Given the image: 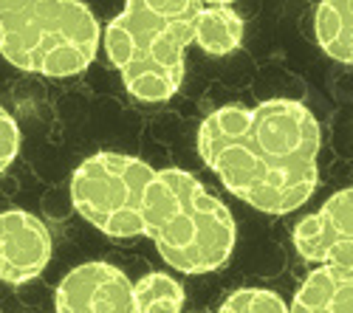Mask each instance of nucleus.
Returning <instances> with one entry per match:
<instances>
[{"instance_id": "obj_1", "label": "nucleus", "mask_w": 353, "mask_h": 313, "mask_svg": "<svg viewBox=\"0 0 353 313\" xmlns=\"http://www.w3.org/2000/svg\"><path fill=\"white\" fill-rule=\"evenodd\" d=\"M322 130L314 113L294 99L254 107L226 105L198 127V155L221 184L252 209L288 215L319 184Z\"/></svg>"}, {"instance_id": "obj_2", "label": "nucleus", "mask_w": 353, "mask_h": 313, "mask_svg": "<svg viewBox=\"0 0 353 313\" xmlns=\"http://www.w3.org/2000/svg\"><path fill=\"white\" fill-rule=\"evenodd\" d=\"M141 226L161 260L181 274L218 271L238 243V226L226 204L192 173L175 166L156 169L144 195Z\"/></svg>"}, {"instance_id": "obj_3", "label": "nucleus", "mask_w": 353, "mask_h": 313, "mask_svg": "<svg viewBox=\"0 0 353 313\" xmlns=\"http://www.w3.org/2000/svg\"><path fill=\"white\" fill-rule=\"evenodd\" d=\"M198 6L201 0H130L108 23L102 45L130 96L164 102L179 94Z\"/></svg>"}, {"instance_id": "obj_4", "label": "nucleus", "mask_w": 353, "mask_h": 313, "mask_svg": "<svg viewBox=\"0 0 353 313\" xmlns=\"http://www.w3.org/2000/svg\"><path fill=\"white\" fill-rule=\"evenodd\" d=\"M102 43L94 12L77 0H0V56L26 74L74 76Z\"/></svg>"}, {"instance_id": "obj_5", "label": "nucleus", "mask_w": 353, "mask_h": 313, "mask_svg": "<svg viewBox=\"0 0 353 313\" xmlns=\"http://www.w3.org/2000/svg\"><path fill=\"white\" fill-rule=\"evenodd\" d=\"M156 169L125 153H97L71 175L74 209L108 237H139L147 186Z\"/></svg>"}, {"instance_id": "obj_6", "label": "nucleus", "mask_w": 353, "mask_h": 313, "mask_svg": "<svg viewBox=\"0 0 353 313\" xmlns=\"http://www.w3.org/2000/svg\"><path fill=\"white\" fill-rule=\"evenodd\" d=\"M294 248L314 266L353 268V186L334 192L294 229Z\"/></svg>"}, {"instance_id": "obj_7", "label": "nucleus", "mask_w": 353, "mask_h": 313, "mask_svg": "<svg viewBox=\"0 0 353 313\" xmlns=\"http://www.w3.org/2000/svg\"><path fill=\"white\" fill-rule=\"evenodd\" d=\"M57 313H136L130 277L102 260L71 268L54 291Z\"/></svg>"}, {"instance_id": "obj_8", "label": "nucleus", "mask_w": 353, "mask_h": 313, "mask_svg": "<svg viewBox=\"0 0 353 313\" xmlns=\"http://www.w3.org/2000/svg\"><path fill=\"white\" fill-rule=\"evenodd\" d=\"M51 260V232L23 209L0 212V282L23 285L43 274Z\"/></svg>"}, {"instance_id": "obj_9", "label": "nucleus", "mask_w": 353, "mask_h": 313, "mask_svg": "<svg viewBox=\"0 0 353 313\" xmlns=\"http://www.w3.org/2000/svg\"><path fill=\"white\" fill-rule=\"evenodd\" d=\"M288 313H353V268L316 266L294 294Z\"/></svg>"}, {"instance_id": "obj_10", "label": "nucleus", "mask_w": 353, "mask_h": 313, "mask_svg": "<svg viewBox=\"0 0 353 313\" xmlns=\"http://www.w3.org/2000/svg\"><path fill=\"white\" fill-rule=\"evenodd\" d=\"M243 17L226 0H201L192 43L212 56H226L243 43Z\"/></svg>"}, {"instance_id": "obj_11", "label": "nucleus", "mask_w": 353, "mask_h": 313, "mask_svg": "<svg viewBox=\"0 0 353 313\" xmlns=\"http://www.w3.org/2000/svg\"><path fill=\"white\" fill-rule=\"evenodd\" d=\"M314 34L331 60L353 65V0H325L314 9Z\"/></svg>"}, {"instance_id": "obj_12", "label": "nucleus", "mask_w": 353, "mask_h": 313, "mask_svg": "<svg viewBox=\"0 0 353 313\" xmlns=\"http://www.w3.org/2000/svg\"><path fill=\"white\" fill-rule=\"evenodd\" d=\"M133 307L136 313H181L184 310L181 282L161 271L144 274L133 285Z\"/></svg>"}, {"instance_id": "obj_13", "label": "nucleus", "mask_w": 353, "mask_h": 313, "mask_svg": "<svg viewBox=\"0 0 353 313\" xmlns=\"http://www.w3.org/2000/svg\"><path fill=\"white\" fill-rule=\"evenodd\" d=\"M218 313H288V305L269 288H238L221 302Z\"/></svg>"}, {"instance_id": "obj_14", "label": "nucleus", "mask_w": 353, "mask_h": 313, "mask_svg": "<svg viewBox=\"0 0 353 313\" xmlns=\"http://www.w3.org/2000/svg\"><path fill=\"white\" fill-rule=\"evenodd\" d=\"M20 153V127L6 107H0V173H6Z\"/></svg>"}]
</instances>
